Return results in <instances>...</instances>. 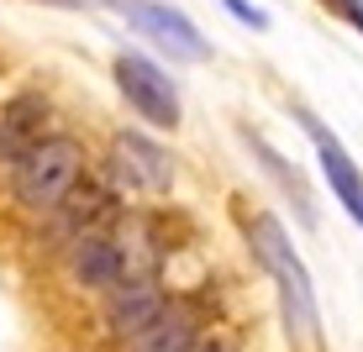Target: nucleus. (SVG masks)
Here are the masks:
<instances>
[{
	"label": "nucleus",
	"instance_id": "1",
	"mask_svg": "<svg viewBox=\"0 0 363 352\" xmlns=\"http://www.w3.org/2000/svg\"><path fill=\"white\" fill-rule=\"evenodd\" d=\"M79 174H84V147L74 137H43L16 163V200L27 210H58L74 195Z\"/></svg>",
	"mask_w": 363,
	"mask_h": 352
},
{
	"label": "nucleus",
	"instance_id": "2",
	"mask_svg": "<svg viewBox=\"0 0 363 352\" xmlns=\"http://www.w3.org/2000/svg\"><path fill=\"white\" fill-rule=\"evenodd\" d=\"M116 11H121V21H127L132 32H143L153 47H164L174 64H206L211 58L206 32H200L184 11L164 6V0H116Z\"/></svg>",
	"mask_w": 363,
	"mask_h": 352
},
{
	"label": "nucleus",
	"instance_id": "3",
	"mask_svg": "<svg viewBox=\"0 0 363 352\" xmlns=\"http://www.w3.org/2000/svg\"><path fill=\"white\" fill-rule=\"evenodd\" d=\"M116 90L127 95V106L147 127H179V90H174V74L164 64L143 53H116Z\"/></svg>",
	"mask_w": 363,
	"mask_h": 352
},
{
	"label": "nucleus",
	"instance_id": "4",
	"mask_svg": "<svg viewBox=\"0 0 363 352\" xmlns=\"http://www.w3.org/2000/svg\"><path fill=\"white\" fill-rule=\"evenodd\" d=\"M164 310H169V295L158 289L153 273H127L116 289L106 295V321H111V331L116 336H143V331H153L158 321H164Z\"/></svg>",
	"mask_w": 363,
	"mask_h": 352
},
{
	"label": "nucleus",
	"instance_id": "5",
	"mask_svg": "<svg viewBox=\"0 0 363 352\" xmlns=\"http://www.w3.org/2000/svg\"><path fill=\"white\" fill-rule=\"evenodd\" d=\"M111 174L127 190H143V195H169V184H174L169 153L143 132H116V142H111Z\"/></svg>",
	"mask_w": 363,
	"mask_h": 352
},
{
	"label": "nucleus",
	"instance_id": "6",
	"mask_svg": "<svg viewBox=\"0 0 363 352\" xmlns=\"http://www.w3.org/2000/svg\"><path fill=\"white\" fill-rule=\"evenodd\" d=\"M295 121L306 127V137H311V142H316L321 174H327V184L337 190V200H342V210H347V216H353V221L363 226V169L353 163V153H347V147L337 142V137H332L327 127H321V121L311 116V110H295Z\"/></svg>",
	"mask_w": 363,
	"mask_h": 352
},
{
	"label": "nucleus",
	"instance_id": "7",
	"mask_svg": "<svg viewBox=\"0 0 363 352\" xmlns=\"http://www.w3.org/2000/svg\"><path fill=\"white\" fill-rule=\"evenodd\" d=\"M69 273L74 284L84 289H116L127 279V258H121V242L106 232H84L69 242Z\"/></svg>",
	"mask_w": 363,
	"mask_h": 352
},
{
	"label": "nucleus",
	"instance_id": "8",
	"mask_svg": "<svg viewBox=\"0 0 363 352\" xmlns=\"http://www.w3.org/2000/svg\"><path fill=\"white\" fill-rule=\"evenodd\" d=\"M279 310H284V331L300 347H321V316H316V289H311L306 263L290 273H279Z\"/></svg>",
	"mask_w": 363,
	"mask_h": 352
},
{
	"label": "nucleus",
	"instance_id": "9",
	"mask_svg": "<svg viewBox=\"0 0 363 352\" xmlns=\"http://www.w3.org/2000/svg\"><path fill=\"white\" fill-rule=\"evenodd\" d=\"M43 127H48V100L43 95H16L6 110H0V158L21 163L37 142H43Z\"/></svg>",
	"mask_w": 363,
	"mask_h": 352
},
{
	"label": "nucleus",
	"instance_id": "10",
	"mask_svg": "<svg viewBox=\"0 0 363 352\" xmlns=\"http://www.w3.org/2000/svg\"><path fill=\"white\" fill-rule=\"evenodd\" d=\"M247 247H253V258L264 263L274 279H279V273H290V268H300L295 242L284 237V226L274 221V216H253V221H247Z\"/></svg>",
	"mask_w": 363,
	"mask_h": 352
},
{
	"label": "nucleus",
	"instance_id": "11",
	"mask_svg": "<svg viewBox=\"0 0 363 352\" xmlns=\"http://www.w3.org/2000/svg\"><path fill=\"white\" fill-rule=\"evenodd\" d=\"M190 347H195V316L179 305H169L153 331L137 336V352H190Z\"/></svg>",
	"mask_w": 363,
	"mask_h": 352
},
{
	"label": "nucleus",
	"instance_id": "12",
	"mask_svg": "<svg viewBox=\"0 0 363 352\" xmlns=\"http://www.w3.org/2000/svg\"><path fill=\"white\" fill-rule=\"evenodd\" d=\"M247 142H253V153H258V163H264V169L274 174V179H279V190L295 200V210H300V221H316V205H311V190H306V179H300V174L290 169V163H284L279 153H274V147L264 142V137H247Z\"/></svg>",
	"mask_w": 363,
	"mask_h": 352
},
{
	"label": "nucleus",
	"instance_id": "13",
	"mask_svg": "<svg viewBox=\"0 0 363 352\" xmlns=\"http://www.w3.org/2000/svg\"><path fill=\"white\" fill-rule=\"evenodd\" d=\"M221 6L232 11L237 21H247L253 32H269V11H258V6H247V0H221Z\"/></svg>",
	"mask_w": 363,
	"mask_h": 352
},
{
	"label": "nucleus",
	"instance_id": "14",
	"mask_svg": "<svg viewBox=\"0 0 363 352\" xmlns=\"http://www.w3.org/2000/svg\"><path fill=\"white\" fill-rule=\"evenodd\" d=\"M321 6H327L337 21H347V27L363 32V0H321Z\"/></svg>",
	"mask_w": 363,
	"mask_h": 352
},
{
	"label": "nucleus",
	"instance_id": "15",
	"mask_svg": "<svg viewBox=\"0 0 363 352\" xmlns=\"http://www.w3.org/2000/svg\"><path fill=\"white\" fill-rule=\"evenodd\" d=\"M48 6H69L74 11V6H84V0H48Z\"/></svg>",
	"mask_w": 363,
	"mask_h": 352
},
{
	"label": "nucleus",
	"instance_id": "16",
	"mask_svg": "<svg viewBox=\"0 0 363 352\" xmlns=\"http://www.w3.org/2000/svg\"><path fill=\"white\" fill-rule=\"evenodd\" d=\"M190 352H221V347H190Z\"/></svg>",
	"mask_w": 363,
	"mask_h": 352
}]
</instances>
